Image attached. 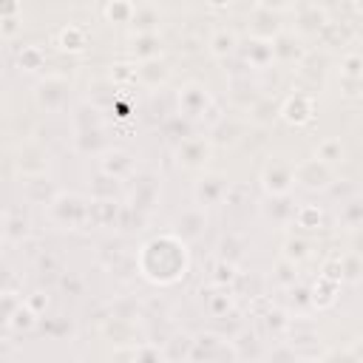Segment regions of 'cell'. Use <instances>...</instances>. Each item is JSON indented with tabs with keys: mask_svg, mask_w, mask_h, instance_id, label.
<instances>
[{
	"mask_svg": "<svg viewBox=\"0 0 363 363\" xmlns=\"http://www.w3.org/2000/svg\"><path fill=\"white\" fill-rule=\"evenodd\" d=\"M116 193H119V182L105 176V173H99L94 179V184H91V196L94 199H116Z\"/></svg>",
	"mask_w": 363,
	"mask_h": 363,
	"instance_id": "cell-46",
	"label": "cell"
},
{
	"mask_svg": "<svg viewBox=\"0 0 363 363\" xmlns=\"http://www.w3.org/2000/svg\"><path fill=\"white\" fill-rule=\"evenodd\" d=\"M176 105H179V113H182V116L199 119V116H204V113L213 108V94H210V88L201 85V82H187V85L179 88Z\"/></svg>",
	"mask_w": 363,
	"mask_h": 363,
	"instance_id": "cell-8",
	"label": "cell"
},
{
	"mask_svg": "<svg viewBox=\"0 0 363 363\" xmlns=\"http://www.w3.org/2000/svg\"><path fill=\"white\" fill-rule=\"evenodd\" d=\"M320 37H323L326 45H343V43H349V31H346V26L332 23V20H329V26L320 31Z\"/></svg>",
	"mask_w": 363,
	"mask_h": 363,
	"instance_id": "cell-50",
	"label": "cell"
},
{
	"mask_svg": "<svg viewBox=\"0 0 363 363\" xmlns=\"http://www.w3.org/2000/svg\"><path fill=\"white\" fill-rule=\"evenodd\" d=\"M173 233L182 238V241H196V238H201L204 235V230H207V213L196 204V207H184L179 216H176V221H173Z\"/></svg>",
	"mask_w": 363,
	"mask_h": 363,
	"instance_id": "cell-13",
	"label": "cell"
},
{
	"mask_svg": "<svg viewBox=\"0 0 363 363\" xmlns=\"http://www.w3.org/2000/svg\"><path fill=\"white\" fill-rule=\"evenodd\" d=\"M213 142L210 136H184L176 145V164L184 170H201L210 162Z\"/></svg>",
	"mask_w": 363,
	"mask_h": 363,
	"instance_id": "cell-9",
	"label": "cell"
},
{
	"mask_svg": "<svg viewBox=\"0 0 363 363\" xmlns=\"http://www.w3.org/2000/svg\"><path fill=\"white\" fill-rule=\"evenodd\" d=\"M312 156L332 167V164H340V162L346 159V147H343V142H340L337 136H326V139H320V142L315 145V153H312Z\"/></svg>",
	"mask_w": 363,
	"mask_h": 363,
	"instance_id": "cell-30",
	"label": "cell"
},
{
	"mask_svg": "<svg viewBox=\"0 0 363 363\" xmlns=\"http://www.w3.org/2000/svg\"><path fill=\"white\" fill-rule=\"evenodd\" d=\"M295 184V164L281 156V153H272L264 164H261V187L267 196H289Z\"/></svg>",
	"mask_w": 363,
	"mask_h": 363,
	"instance_id": "cell-3",
	"label": "cell"
},
{
	"mask_svg": "<svg viewBox=\"0 0 363 363\" xmlns=\"http://www.w3.org/2000/svg\"><path fill=\"white\" fill-rule=\"evenodd\" d=\"M68 96H71V82L65 77H57V74H48L45 79L37 82L34 88V102L40 111L45 113H57L68 105Z\"/></svg>",
	"mask_w": 363,
	"mask_h": 363,
	"instance_id": "cell-6",
	"label": "cell"
},
{
	"mask_svg": "<svg viewBox=\"0 0 363 363\" xmlns=\"http://www.w3.org/2000/svg\"><path fill=\"white\" fill-rule=\"evenodd\" d=\"M23 193H26V199L31 201V204H51L60 193L51 187V182L45 179V176H28L26 182H23Z\"/></svg>",
	"mask_w": 363,
	"mask_h": 363,
	"instance_id": "cell-24",
	"label": "cell"
},
{
	"mask_svg": "<svg viewBox=\"0 0 363 363\" xmlns=\"http://www.w3.org/2000/svg\"><path fill=\"white\" fill-rule=\"evenodd\" d=\"M170 79V65L164 57L159 60H147V62H136V82L145 88H162Z\"/></svg>",
	"mask_w": 363,
	"mask_h": 363,
	"instance_id": "cell-16",
	"label": "cell"
},
{
	"mask_svg": "<svg viewBox=\"0 0 363 363\" xmlns=\"http://www.w3.org/2000/svg\"><path fill=\"white\" fill-rule=\"evenodd\" d=\"M269 363H301V354L289 343H278L269 352Z\"/></svg>",
	"mask_w": 363,
	"mask_h": 363,
	"instance_id": "cell-51",
	"label": "cell"
},
{
	"mask_svg": "<svg viewBox=\"0 0 363 363\" xmlns=\"http://www.w3.org/2000/svg\"><path fill=\"white\" fill-rule=\"evenodd\" d=\"M227 193H230V179L221 176V173H204V176L193 184V199H196V204H199L201 210L227 201Z\"/></svg>",
	"mask_w": 363,
	"mask_h": 363,
	"instance_id": "cell-10",
	"label": "cell"
},
{
	"mask_svg": "<svg viewBox=\"0 0 363 363\" xmlns=\"http://www.w3.org/2000/svg\"><path fill=\"white\" fill-rule=\"evenodd\" d=\"M48 218L62 230H82L88 227V201L77 193H60L48 204Z\"/></svg>",
	"mask_w": 363,
	"mask_h": 363,
	"instance_id": "cell-2",
	"label": "cell"
},
{
	"mask_svg": "<svg viewBox=\"0 0 363 363\" xmlns=\"http://www.w3.org/2000/svg\"><path fill=\"white\" fill-rule=\"evenodd\" d=\"M286 6H267V3H255L252 6V14L247 17V34L250 40H264V43H272L284 26L278 20V11H284Z\"/></svg>",
	"mask_w": 363,
	"mask_h": 363,
	"instance_id": "cell-5",
	"label": "cell"
},
{
	"mask_svg": "<svg viewBox=\"0 0 363 363\" xmlns=\"http://www.w3.org/2000/svg\"><path fill=\"white\" fill-rule=\"evenodd\" d=\"M133 363H167V357L156 343H139Z\"/></svg>",
	"mask_w": 363,
	"mask_h": 363,
	"instance_id": "cell-48",
	"label": "cell"
},
{
	"mask_svg": "<svg viewBox=\"0 0 363 363\" xmlns=\"http://www.w3.org/2000/svg\"><path fill=\"white\" fill-rule=\"evenodd\" d=\"M340 94L343 96H360L363 94V79H346V77H340Z\"/></svg>",
	"mask_w": 363,
	"mask_h": 363,
	"instance_id": "cell-56",
	"label": "cell"
},
{
	"mask_svg": "<svg viewBox=\"0 0 363 363\" xmlns=\"http://www.w3.org/2000/svg\"><path fill=\"white\" fill-rule=\"evenodd\" d=\"M60 284H62V289H65L68 295H82V286H85V284H82V278H77V275H71V272H68V275H62V278H60Z\"/></svg>",
	"mask_w": 363,
	"mask_h": 363,
	"instance_id": "cell-55",
	"label": "cell"
},
{
	"mask_svg": "<svg viewBox=\"0 0 363 363\" xmlns=\"http://www.w3.org/2000/svg\"><path fill=\"white\" fill-rule=\"evenodd\" d=\"M17 11H20V6H17V3H6V6L0 9V31H3V37H6V40H11V37L20 31Z\"/></svg>",
	"mask_w": 363,
	"mask_h": 363,
	"instance_id": "cell-42",
	"label": "cell"
},
{
	"mask_svg": "<svg viewBox=\"0 0 363 363\" xmlns=\"http://www.w3.org/2000/svg\"><path fill=\"white\" fill-rule=\"evenodd\" d=\"M221 346H224V340L216 332H201L193 337V349H190L187 363H213V357L218 354Z\"/></svg>",
	"mask_w": 363,
	"mask_h": 363,
	"instance_id": "cell-22",
	"label": "cell"
},
{
	"mask_svg": "<svg viewBox=\"0 0 363 363\" xmlns=\"http://www.w3.org/2000/svg\"><path fill=\"white\" fill-rule=\"evenodd\" d=\"M275 284L278 286H284V289H289V286H295L298 284V264H292V261H286V258H281L278 264H275Z\"/></svg>",
	"mask_w": 363,
	"mask_h": 363,
	"instance_id": "cell-44",
	"label": "cell"
},
{
	"mask_svg": "<svg viewBox=\"0 0 363 363\" xmlns=\"http://www.w3.org/2000/svg\"><path fill=\"white\" fill-rule=\"evenodd\" d=\"M71 122H74V130L77 133H91V130H99L102 128V116H99V108L91 105V102H79L71 113Z\"/></svg>",
	"mask_w": 363,
	"mask_h": 363,
	"instance_id": "cell-27",
	"label": "cell"
},
{
	"mask_svg": "<svg viewBox=\"0 0 363 363\" xmlns=\"http://www.w3.org/2000/svg\"><path fill=\"white\" fill-rule=\"evenodd\" d=\"M43 332H48V337H60L62 332L71 329V323H65V318H51V320H40Z\"/></svg>",
	"mask_w": 363,
	"mask_h": 363,
	"instance_id": "cell-54",
	"label": "cell"
},
{
	"mask_svg": "<svg viewBox=\"0 0 363 363\" xmlns=\"http://www.w3.org/2000/svg\"><path fill=\"white\" fill-rule=\"evenodd\" d=\"M17 68L20 71H28V74L45 68V51L40 45H23L20 54H17Z\"/></svg>",
	"mask_w": 363,
	"mask_h": 363,
	"instance_id": "cell-37",
	"label": "cell"
},
{
	"mask_svg": "<svg viewBox=\"0 0 363 363\" xmlns=\"http://www.w3.org/2000/svg\"><path fill=\"white\" fill-rule=\"evenodd\" d=\"M235 48H238V37H235L233 28H224V26H221V28H216V31L207 37V51H210V57H216V60L233 57Z\"/></svg>",
	"mask_w": 363,
	"mask_h": 363,
	"instance_id": "cell-23",
	"label": "cell"
},
{
	"mask_svg": "<svg viewBox=\"0 0 363 363\" xmlns=\"http://www.w3.org/2000/svg\"><path fill=\"white\" fill-rule=\"evenodd\" d=\"M207 312L213 315V318H227V312L233 309V295H230V289L227 286H221V292H213V295H207Z\"/></svg>",
	"mask_w": 363,
	"mask_h": 363,
	"instance_id": "cell-40",
	"label": "cell"
},
{
	"mask_svg": "<svg viewBox=\"0 0 363 363\" xmlns=\"http://www.w3.org/2000/svg\"><path fill=\"white\" fill-rule=\"evenodd\" d=\"M349 352L354 354V360H357V363H363V335H360V337L352 343V349H349Z\"/></svg>",
	"mask_w": 363,
	"mask_h": 363,
	"instance_id": "cell-58",
	"label": "cell"
},
{
	"mask_svg": "<svg viewBox=\"0 0 363 363\" xmlns=\"http://www.w3.org/2000/svg\"><path fill=\"white\" fill-rule=\"evenodd\" d=\"M0 301H3V320H9V318L23 306V298H17V292H14L11 286H6V289H3Z\"/></svg>",
	"mask_w": 363,
	"mask_h": 363,
	"instance_id": "cell-52",
	"label": "cell"
},
{
	"mask_svg": "<svg viewBox=\"0 0 363 363\" xmlns=\"http://www.w3.org/2000/svg\"><path fill=\"white\" fill-rule=\"evenodd\" d=\"M292 9L298 14V34H320L329 26L326 9H320V6L303 3V6H292Z\"/></svg>",
	"mask_w": 363,
	"mask_h": 363,
	"instance_id": "cell-19",
	"label": "cell"
},
{
	"mask_svg": "<svg viewBox=\"0 0 363 363\" xmlns=\"http://www.w3.org/2000/svg\"><path fill=\"white\" fill-rule=\"evenodd\" d=\"M264 210V216L267 218H272V221H292L295 218V204H292V199L289 196H267V204L261 207Z\"/></svg>",
	"mask_w": 363,
	"mask_h": 363,
	"instance_id": "cell-31",
	"label": "cell"
},
{
	"mask_svg": "<svg viewBox=\"0 0 363 363\" xmlns=\"http://www.w3.org/2000/svg\"><path fill=\"white\" fill-rule=\"evenodd\" d=\"M309 250H312V244L303 238V235H286L284 238V252H281V258H286V261H292V264H301V261H306L309 258Z\"/></svg>",
	"mask_w": 363,
	"mask_h": 363,
	"instance_id": "cell-36",
	"label": "cell"
},
{
	"mask_svg": "<svg viewBox=\"0 0 363 363\" xmlns=\"http://www.w3.org/2000/svg\"><path fill=\"white\" fill-rule=\"evenodd\" d=\"M340 264H343V281L349 284L363 281V252H346Z\"/></svg>",
	"mask_w": 363,
	"mask_h": 363,
	"instance_id": "cell-43",
	"label": "cell"
},
{
	"mask_svg": "<svg viewBox=\"0 0 363 363\" xmlns=\"http://www.w3.org/2000/svg\"><path fill=\"white\" fill-rule=\"evenodd\" d=\"M190 269V250L173 230L147 238L136 252V272L156 286L179 284Z\"/></svg>",
	"mask_w": 363,
	"mask_h": 363,
	"instance_id": "cell-1",
	"label": "cell"
},
{
	"mask_svg": "<svg viewBox=\"0 0 363 363\" xmlns=\"http://www.w3.org/2000/svg\"><path fill=\"white\" fill-rule=\"evenodd\" d=\"M318 113V102L309 91H292L289 96H284L278 119H284L289 128H309L315 122Z\"/></svg>",
	"mask_w": 363,
	"mask_h": 363,
	"instance_id": "cell-4",
	"label": "cell"
},
{
	"mask_svg": "<svg viewBox=\"0 0 363 363\" xmlns=\"http://www.w3.org/2000/svg\"><path fill=\"white\" fill-rule=\"evenodd\" d=\"M323 363H357V360H354V354L346 349V352H332Z\"/></svg>",
	"mask_w": 363,
	"mask_h": 363,
	"instance_id": "cell-57",
	"label": "cell"
},
{
	"mask_svg": "<svg viewBox=\"0 0 363 363\" xmlns=\"http://www.w3.org/2000/svg\"><path fill=\"white\" fill-rule=\"evenodd\" d=\"M340 77L346 79H363V54L349 51L340 57Z\"/></svg>",
	"mask_w": 363,
	"mask_h": 363,
	"instance_id": "cell-45",
	"label": "cell"
},
{
	"mask_svg": "<svg viewBox=\"0 0 363 363\" xmlns=\"http://www.w3.org/2000/svg\"><path fill=\"white\" fill-rule=\"evenodd\" d=\"M99 173L116 179V182H125V179H133L136 176V162L128 150H119V147H108L99 153Z\"/></svg>",
	"mask_w": 363,
	"mask_h": 363,
	"instance_id": "cell-11",
	"label": "cell"
},
{
	"mask_svg": "<svg viewBox=\"0 0 363 363\" xmlns=\"http://www.w3.org/2000/svg\"><path fill=\"white\" fill-rule=\"evenodd\" d=\"M28 233H31V221H28L23 213L9 210V213H6V221H3V235H6V241L23 244V238H28Z\"/></svg>",
	"mask_w": 363,
	"mask_h": 363,
	"instance_id": "cell-32",
	"label": "cell"
},
{
	"mask_svg": "<svg viewBox=\"0 0 363 363\" xmlns=\"http://www.w3.org/2000/svg\"><path fill=\"white\" fill-rule=\"evenodd\" d=\"M105 335L111 337V343H116V349L136 346V340H133V323H130V320L108 318V323H105Z\"/></svg>",
	"mask_w": 363,
	"mask_h": 363,
	"instance_id": "cell-34",
	"label": "cell"
},
{
	"mask_svg": "<svg viewBox=\"0 0 363 363\" xmlns=\"http://www.w3.org/2000/svg\"><path fill=\"white\" fill-rule=\"evenodd\" d=\"M318 275L326 278V281H332V284H340V281H343V264H340V255H329V258H323Z\"/></svg>",
	"mask_w": 363,
	"mask_h": 363,
	"instance_id": "cell-49",
	"label": "cell"
},
{
	"mask_svg": "<svg viewBox=\"0 0 363 363\" xmlns=\"http://www.w3.org/2000/svg\"><path fill=\"white\" fill-rule=\"evenodd\" d=\"M26 306H28L31 312L43 315V312L48 309V292H43V289H34V292H28V295H26Z\"/></svg>",
	"mask_w": 363,
	"mask_h": 363,
	"instance_id": "cell-53",
	"label": "cell"
},
{
	"mask_svg": "<svg viewBox=\"0 0 363 363\" xmlns=\"http://www.w3.org/2000/svg\"><path fill=\"white\" fill-rule=\"evenodd\" d=\"M278 111H281V102L272 99V96H255V99L247 105V116H250V122L258 125V128L272 125V122L278 119Z\"/></svg>",
	"mask_w": 363,
	"mask_h": 363,
	"instance_id": "cell-21",
	"label": "cell"
},
{
	"mask_svg": "<svg viewBox=\"0 0 363 363\" xmlns=\"http://www.w3.org/2000/svg\"><path fill=\"white\" fill-rule=\"evenodd\" d=\"M159 20H162V14H159L156 6L139 3V6H136V14H133V20H130V28H133V34H156Z\"/></svg>",
	"mask_w": 363,
	"mask_h": 363,
	"instance_id": "cell-28",
	"label": "cell"
},
{
	"mask_svg": "<svg viewBox=\"0 0 363 363\" xmlns=\"http://www.w3.org/2000/svg\"><path fill=\"white\" fill-rule=\"evenodd\" d=\"M241 136H244V125L233 116H221L210 128V142L213 145H235V142H241Z\"/></svg>",
	"mask_w": 363,
	"mask_h": 363,
	"instance_id": "cell-26",
	"label": "cell"
},
{
	"mask_svg": "<svg viewBox=\"0 0 363 363\" xmlns=\"http://www.w3.org/2000/svg\"><path fill=\"white\" fill-rule=\"evenodd\" d=\"M244 62L255 71H264L275 62V51H272V43H264V40H250L244 45Z\"/></svg>",
	"mask_w": 363,
	"mask_h": 363,
	"instance_id": "cell-25",
	"label": "cell"
},
{
	"mask_svg": "<svg viewBox=\"0 0 363 363\" xmlns=\"http://www.w3.org/2000/svg\"><path fill=\"white\" fill-rule=\"evenodd\" d=\"M337 289H340V284H332V281H326V278L318 275V281H315L312 289H309V301H312V306H315V309H329V306H335V301H337Z\"/></svg>",
	"mask_w": 363,
	"mask_h": 363,
	"instance_id": "cell-29",
	"label": "cell"
},
{
	"mask_svg": "<svg viewBox=\"0 0 363 363\" xmlns=\"http://www.w3.org/2000/svg\"><path fill=\"white\" fill-rule=\"evenodd\" d=\"M128 43H130L128 51H130L133 62L136 60L147 62V60H159L162 57V37H159V31L156 34H130Z\"/></svg>",
	"mask_w": 363,
	"mask_h": 363,
	"instance_id": "cell-20",
	"label": "cell"
},
{
	"mask_svg": "<svg viewBox=\"0 0 363 363\" xmlns=\"http://www.w3.org/2000/svg\"><path fill=\"white\" fill-rule=\"evenodd\" d=\"M272 51H275V62H281V65H301L303 57H306V48L301 43V37L289 34V31H281L272 40Z\"/></svg>",
	"mask_w": 363,
	"mask_h": 363,
	"instance_id": "cell-14",
	"label": "cell"
},
{
	"mask_svg": "<svg viewBox=\"0 0 363 363\" xmlns=\"http://www.w3.org/2000/svg\"><path fill=\"white\" fill-rule=\"evenodd\" d=\"M14 164H17V170H20L23 179H28V176H45V170H48V153L37 142H23L17 147V153H14Z\"/></svg>",
	"mask_w": 363,
	"mask_h": 363,
	"instance_id": "cell-12",
	"label": "cell"
},
{
	"mask_svg": "<svg viewBox=\"0 0 363 363\" xmlns=\"http://www.w3.org/2000/svg\"><path fill=\"white\" fill-rule=\"evenodd\" d=\"M133 182H136V184H133V196H130L128 210H139V213H145V210L156 201L162 182H159L156 176H133Z\"/></svg>",
	"mask_w": 363,
	"mask_h": 363,
	"instance_id": "cell-17",
	"label": "cell"
},
{
	"mask_svg": "<svg viewBox=\"0 0 363 363\" xmlns=\"http://www.w3.org/2000/svg\"><path fill=\"white\" fill-rule=\"evenodd\" d=\"M235 281H238L235 261L221 258V261L216 264V269H213V284H216V286H230V284H235Z\"/></svg>",
	"mask_w": 363,
	"mask_h": 363,
	"instance_id": "cell-47",
	"label": "cell"
},
{
	"mask_svg": "<svg viewBox=\"0 0 363 363\" xmlns=\"http://www.w3.org/2000/svg\"><path fill=\"white\" fill-rule=\"evenodd\" d=\"M292 224H295V227H301V230H306V233H315V230H320V227H323V210H320L318 204H312V201L298 204Z\"/></svg>",
	"mask_w": 363,
	"mask_h": 363,
	"instance_id": "cell-33",
	"label": "cell"
},
{
	"mask_svg": "<svg viewBox=\"0 0 363 363\" xmlns=\"http://www.w3.org/2000/svg\"><path fill=\"white\" fill-rule=\"evenodd\" d=\"M337 221L343 224V227H363V199H349L343 207H340V213H337Z\"/></svg>",
	"mask_w": 363,
	"mask_h": 363,
	"instance_id": "cell-39",
	"label": "cell"
},
{
	"mask_svg": "<svg viewBox=\"0 0 363 363\" xmlns=\"http://www.w3.org/2000/svg\"><path fill=\"white\" fill-rule=\"evenodd\" d=\"M133 14H136V6L133 3H125V0H111V3L102 6V17L111 26H130Z\"/></svg>",
	"mask_w": 363,
	"mask_h": 363,
	"instance_id": "cell-35",
	"label": "cell"
},
{
	"mask_svg": "<svg viewBox=\"0 0 363 363\" xmlns=\"http://www.w3.org/2000/svg\"><path fill=\"white\" fill-rule=\"evenodd\" d=\"M37 323H40V315L31 312V309L26 306V301H23V306L6 320V329H11V332H31Z\"/></svg>",
	"mask_w": 363,
	"mask_h": 363,
	"instance_id": "cell-38",
	"label": "cell"
},
{
	"mask_svg": "<svg viewBox=\"0 0 363 363\" xmlns=\"http://www.w3.org/2000/svg\"><path fill=\"white\" fill-rule=\"evenodd\" d=\"M111 82H113L116 88L133 85V82H136V62H128V60L113 62V65H111Z\"/></svg>",
	"mask_w": 363,
	"mask_h": 363,
	"instance_id": "cell-41",
	"label": "cell"
},
{
	"mask_svg": "<svg viewBox=\"0 0 363 363\" xmlns=\"http://www.w3.org/2000/svg\"><path fill=\"white\" fill-rule=\"evenodd\" d=\"M54 43H57V48H60V51L79 54V51H85V48H88L91 34H88V28H85V26H79V23H65V26L54 34Z\"/></svg>",
	"mask_w": 363,
	"mask_h": 363,
	"instance_id": "cell-15",
	"label": "cell"
},
{
	"mask_svg": "<svg viewBox=\"0 0 363 363\" xmlns=\"http://www.w3.org/2000/svg\"><path fill=\"white\" fill-rule=\"evenodd\" d=\"M295 184L309 190V193L329 190L335 184V170L329 164H323L320 159H315V156L301 159V162H295Z\"/></svg>",
	"mask_w": 363,
	"mask_h": 363,
	"instance_id": "cell-7",
	"label": "cell"
},
{
	"mask_svg": "<svg viewBox=\"0 0 363 363\" xmlns=\"http://www.w3.org/2000/svg\"><path fill=\"white\" fill-rule=\"evenodd\" d=\"M122 216V207L116 199H91L88 201V227H113Z\"/></svg>",
	"mask_w": 363,
	"mask_h": 363,
	"instance_id": "cell-18",
	"label": "cell"
}]
</instances>
